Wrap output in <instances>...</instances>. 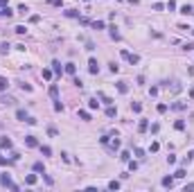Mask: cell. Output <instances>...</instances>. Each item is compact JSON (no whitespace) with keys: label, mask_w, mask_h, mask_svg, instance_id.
I'll return each instance as SVG.
<instances>
[{"label":"cell","mask_w":194,"mask_h":192,"mask_svg":"<svg viewBox=\"0 0 194 192\" xmlns=\"http://www.w3.org/2000/svg\"><path fill=\"white\" fill-rule=\"evenodd\" d=\"M120 54H122V57H124V59H127V61H129L131 66H133V64H140V57H138V54H129L127 50H122Z\"/></svg>","instance_id":"cell-1"},{"label":"cell","mask_w":194,"mask_h":192,"mask_svg":"<svg viewBox=\"0 0 194 192\" xmlns=\"http://www.w3.org/2000/svg\"><path fill=\"white\" fill-rule=\"evenodd\" d=\"M88 72H90V75H97V72H99V64H97V59H90V61H88Z\"/></svg>","instance_id":"cell-2"},{"label":"cell","mask_w":194,"mask_h":192,"mask_svg":"<svg viewBox=\"0 0 194 192\" xmlns=\"http://www.w3.org/2000/svg\"><path fill=\"white\" fill-rule=\"evenodd\" d=\"M0 183H2V185H5V188H11V185H14V183H11V176H9V174H7V172H5V174H2V176H0Z\"/></svg>","instance_id":"cell-3"},{"label":"cell","mask_w":194,"mask_h":192,"mask_svg":"<svg viewBox=\"0 0 194 192\" xmlns=\"http://www.w3.org/2000/svg\"><path fill=\"white\" fill-rule=\"evenodd\" d=\"M0 104H7V106H11V104H16V99L11 95H0Z\"/></svg>","instance_id":"cell-4"},{"label":"cell","mask_w":194,"mask_h":192,"mask_svg":"<svg viewBox=\"0 0 194 192\" xmlns=\"http://www.w3.org/2000/svg\"><path fill=\"white\" fill-rule=\"evenodd\" d=\"M0 147H2V149H11V138H7V136L0 138Z\"/></svg>","instance_id":"cell-5"},{"label":"cell","mask_w":194,"mask_h":192,"mask_svg":"<svg viewBox=\"0 0 194 192\" xmlns=\"http://www.w3.org/2000/svg\"><path fill=\"white\" fill-rule=\"evenodd\" d=\"M50 97H52L54 102L59 99V88H57V84H52V86H50Z\"/></svg>","instance_id":"cell-6"},{"label":"cell","mask_w":194,"mask_h":192,"mask_svg":"<svg viewBox=\"0 0 194 192\" xmlns=\"http://www.w3.org/2000/svg\"><path fill=\"white\" fill-rule=\"evenodd\" d=\"M147 129H149V122H147V120H140V122H138V131H140V133H145Z\"/></svg>","instance_id":"cell-7"},{"label":"cell","mask_w":194,"mask_h":192,"mask_svg":"<svg viewBox=\"0 0 194 192\" xmlns=\"http://www.w3.org/2000/svg\"><path fill=\"white\" fill-rule=\"evenodd\" d=\"M77 115H79L84 122H88V120H90V113H88V111H84V109H81V111H77Z\"/></svg>","instance_id":"cell-8"},{"label":"cell","mask_w":194,"mask_h":192,"mask_svg":"<svg viewBox=\"0 0 194 192\" xmlns=\"http://www.w3.org/2000/svg\"><path fill=\"white\" fill-rule=\"evenodd\" d=\"M52 66H54V68H52V72H54V75H61V72H63V68H61L59 61H52Z\"/></svg>","instance_id":"cell-9"},{"label":"cell","mask_w":194,"mask_h":192,"mask_svg":"<svg viewBox=\"0 0 194 192\" xmlns=\"http://www.w3.org/2000/svg\"><path fill=\"white\" fill-rule=\"evenodd\" d=\"M63 70L68 72V75H75V72H77V66H75V64H65Z\"/></svg>","instance_id":"cell-10"},{"label":"cell","mask_w":194,"mask_h":192,"mask_svg":"<svg viewBox=\"0 0 194 192\" xmlns=\"http://www.w3.org/2000/svg\"><path fill=\"white\" fill-rule=\"evenodd\" d=\"M25 142H27V147H36V145H38L34 136H25Z\"/></svg>","instance_id":"cell-11"},{"label":"cell","mask_w":194,"mask_h":192,"mask_svg":"<svg viewBox=\"0 0 194 192\" xmlns=\"http://www.w3.org/2000/svg\"><path fill=\"white\" fill-rule=\"evenodd\" d=\"M0 14H2L5 18H11V16H14V11H11L9 7H2V9H0Z\"/></svg>","instance_id":"cell-12"},{"label":"cell","mask_w":194,"mask_h":192,"mask_svg":"<svg viewBox=\"0 0 194 192\" xmlns=\"http://www.w3.org/2000/svg\"><path fill=\"white\" fill-rule=\"evenodd\" d=\"M65 16L68 18H79V11L77 9H65Z\"/></svg>","instance_id":"cell-13"},{"label":"cell","mask_w":194,"mask_h":192,"mask_svg":"<svg viewBox=\"0 0 194 192\" xmlns=\"http://www.w3.org/2000/svg\"><path fill=\"white\" fill-rule=\"evenodd\" d=\"M117 91H120V93H129V86H127V81H117Z\"/></svg>","instance_id":"cell-14"},{"label":"cell","mask_w":194,"mask_h":192,"mask_svg":"<svg viewBox=\"0 0 194 192\" xmlns=\"http://www.w3.org/2000/svg\"><path fill=\"white\" fill-rule=\"evenodd\" d=\"M160 183L165 185V188H172V185H174V179H172V176H165V179H162Z\"/></svg>","instance_id":"cell-15"},{"label":"cell","mask_w":194,"mask_h":192,"mask_svg":"<svg viewBox=\"0 0 194 192\" xmlns=\"http://www.w3.org/2000/svg\"><path fill=\"white\" fill-rule=\"evenodd\" d=\"M25 183H27V185H34V183H36V174H27V176H25Z\"/></svg>","instance_id":"cell-16"},{"label":"cell","mask_w":194,"mask_h":192,"mask_svg":"<svg viewBox=\"0 0 194 192\" xmlns=\"http://www.w3.org/2000/svg\"><path fill=\"white\" fill-rule=\"evenodd\" d=\"M181 14L190 16V14H192V5H183V7H181Z\"/></svg>","instance_id":"cell-17"},{"label":"cell","mask_w":194,"mask_h":192,"mask_svg":"<svg viewBox=\"0 0 194 192\" xmlns=\"http://www.w3.org/2000/svg\"><path fill=\"white\" fill-rule=\"evenodd\" d=\"M16 118H18V120H23V122H25V120H27V113H25V111H23V109H18V111H16Z\"/></svg>","instance_id":"cell-18"},{"label":"cell","mask_w":194,"mask_h":192,"mask_svg":"<svg viewBox=\"0 0 194 192\" xmlns=\"http://www.w3.org/2000/svg\"><path fill=\"white\" fill-rule=\"evenodd\" d=\"M9 88V81H7V77H0V91H7Z\"/></svg>","instance_id":"cell-19"},{"label":"cell","mask_w":194,"mask_h":192,"mask_svg":"<svg viewBox=\"0 0 194 192\" xmlns=\"http://www.w3.org/2000/svg\"><path fill=\"white\" fill-rule=\"evenodd\" d=\"M174 129H176V131H183V129H185V122H183V120H176V122H174Z\"/></svg>","instance_id":"cell-20"},{"label":"cell","mask_w":194,"mask_h":192,"mask_svg":"<svg viewBox=\"0 0 194 192\" xmlns=\"http://www.w3.org/2000/svg\"><path fill=\"white\" fill-rule=\"evenodd\" d=\"M172 109H174V111H183V109H185V104H183V102H174V104H172Z\"/></svg>","instance_id":"cell-21"},{"label":"cell","mask_w":194,"mask_h":192,"mask_svg":"<svg viewBox=\"0 0 194 192\" xmlns=\"http://www.w3.org/2000/svg\"><path fill=\"white\" fill-rule=\"evenodd\" d=\"M104 27H106L104 21H95V23H93V30H104Z\"/></svg>","instance_id":"cell-22"},{"label":"cell","mask_w":194,"mask_h":192,"mask_svg":"<svg viewBox=\"0 0 194 192\" xmlns=\"http://www.w3.org/2000/svg\"><path fill=\"white\" fill-rule=\"evenodd\" d=\"M111 38H113V41H120V32H117L115 27H111Z\"/></svg>","instance_id":"cell-23"},{"label":"cell","mask_w":194,"mask_h":192,"mask_svg":"<svg viewBox=\"0 0 194 192\" xmlns=\"http://www.w3.org/2000/svg\"><path fill=\"white\" fill-rule=\"evenodd\" d=\"M99 106V102H97V97H93V99H88V109H97Z\"/></svg>","instance_id":"cell-24"},{"label":"cell","mask_w":194,"mask_h":192,"mask_svg":"<svg viewBox=\"0 0 194 192\" xmlns=\"http://www.w3.org/2000/svg\"><path fill=\"white\" fill-rule=\"evenodd\" d=\"M172 93H181V84L178 81H172Z\"/></svg>","instance_id":"cell-25"},{"label":"cell","mask_w":194,"mask_h":192,"mask_svg":"<svg viewBox=\"0 0 194 192\" xmlns=\"http://www.w3.org/2000/svg\"><path fill=\"white\" fill-rule=\"evenodd\" d=\"M131 109H133V113H140V111H142V104L135 102V104H131Z\"/></svg>","instance_id":"cell-26"},{"label":"cell","mask_w":194,"mask_h":192,"mask_svg":"<svg viewBox=\"0 0 194 192\" xmlns=\"http://www.w3.org/2000/svg\"><path fill=\"white\" fill-rule=\"evenodd\" d=\"M120 188V181H108V190H117Z\"/></svg>","instance_id":"cell-27"},{"label":"cell","mask_w":194,"mask_h":192,"mask_svg":"<svg viewBox=\"0 0 194 192\" xmlns=\"http://www.w3.org/2000/svg\"><path fill=\"white\" fill-rule=\"evenodd\" d=\"M14 32H16V34H25L27 30H25V25H16V27H14Z\"/></svg>","instance_id":"cell-28"},{"label":"cell","mask_w":194,"mask_h":192,"mask_svg":"<svg viewBox=\"0 0 194 192\" xmlns=\"http://www.w3.org/2000/svg\"><path fill=\"white\" fill-rule=\"evenodd\" d=\"M120 158L124 160V163H129V158H131V154H129V152H127V149H124V152H122V154H120Z\"/></svg>","instance_id":"cell-29"},{"label":"cell","mask_w":194,"mask_h":192,"mask_svg":"<svg viewBox=\"0 0 194 192\" xmlns=\"http://www.w3.org/2000/svg\"><path fill=\"white\" fill-rule=\"evenodd\" d=\"M43 79H52V70H48V68H43Z\"/></svg>","instance_id":"cell-30"},{"label":"cell","mask_w":194,"mask_h":192,"mask_svg":"<svg viewBox=\"0 0 194 192\" xmlns=\"http://www.w3.org/2000/svg\"><path fill=\"white\" fill-rule=\"evenodd\" d=\"M115 113H117V111H115L113 106H108V109H106V115H108V118H115Z\"/></svg>","instance_id":"cell-31"},{"label":"cell","mask_w":194,"mask_h":192,"mask_svg":"<svg viewBox=\"0 0 194 192\" xmlns=\"http://www.w3.org/2000/svg\"><path fill=\"white\" fill-rule=\"evenodd\" d=\"M158 149H160V145H158V142H151V147H149V152H151V154H156Z\"/></svg>","instance_id":"cell-32"},{"label":"cell","mask_w":194,"mask_h":192,"mask_svg":"<svg viewBox=\"0 0 194 192\" xmlns=\"http://www.w3.org/2000/svg\"><path fill=\"white\" fill-rule=\"evenodd\" d=\"M185 174H187V172H185V169H183V167H181V169H176V174H174V176H176V179H183V176H185Z\"/></svg>","instance_id":"cell-33"},{"label":"cell","mask_w":194,"mask_h":192,"mask_svg":"<svg viewBox=\"0 0 194 192\" xmlns=\"http://www.w3.org/2000/svg\"><path fill=\"white\" fill-rule=\"evenodd\" d=\"M167 9L174 11V9H176V0H169V2H167Z\"/></svg>","instance_id":"cell-34"},{"label":"cell","mask_w":194,"mask_h":192,"mask_svg":"<svg viewBox=\"0 0 194 192\" xmlns=\"http://www.w3.org/2000/svg\"><path fill=\"white\" fill-rule=\"evenodd\" d=\"M41 152H43V156H50V154H52V149H50L48 145H45V147H41Z\"/></svg>","instance_id":"cell-35"},{"label":"cell","mask_w":194,"mask_h":192,"mask_svg":"<svg viewBox=\"0 0 194 192\" xmlns=\"http://www.w3.org/2000/svg\"><path fill=\"white\" fill-rule=\"evenodd\" d=\"M183 50H185V52H192V50H194V43H185V45H183Z\"/></svg>","instance_id":"cell-36"},{"label":"cell","mask_w":194,"mask_h":192,"mask_svg":"<svg viewBox=\"0 0 194 192\" xmlns=\"http://www.w3.org/2000/svg\"><path fill=\"white\" fill-rule=\"evenodd\" d=\"M117 147H120V140H117V138H115V140H111V149H117Z\"/></svg>","instance_id":"cell-37"},{"label":"cell","mask_w":194,"mask_h":192,"mask_svg":"<svg viewBox=\"0 0 194 192\" xmlns=\"http://www.w3.org/2000/svg\"><path fill=\"white\" fill-rule=\"evenodd\" d=\"M34 169H36V172H45V169H43V163H34Z\"/></svg>","instance_id":"cell-38"},{"label":"cell","mask_w":194,"mask_h":192,"mask_svg":"<svg viewBox=\"0 0 194 192\" xmlns=\"http://www.w3.org/2000/svg\"><path fill=\"white\" fill-rule=\"evenodd\" d=\"M108 68H111V72H117V70H120V66H117V64H108Z\"/></svg>","instance_id":"cell-39"},{"label":"cell","mask_w":194,"mask_h":192,"mask_svg":"<svg viewBox=\"0 0 194 192\" xmlns=\"http://www.w3.org/2000/svg\"><path fill=\"white\" fill-rule=\"evenodd\" d=\"M48 133H50V136H57L59 131H57V127H48Z\"/></svg>","instance_id":"cell-40"},{"label":"cell","mask_w":194,"mask_h":192,"mask_svg":"<svg viewBox=\"0 0 194 192\" xmlns=\"http://www.w3.org/2000/svg\"><path fill=\"white\" fill-rule=\"evenodd\" d=\"M7 50H9V45H7V43H2V45H0V52H2V54H7Z\"/></svg>","instance_id":"cell-41"},{"label":"cell","mask_w":194,"mask_h":192,"mask_svg":"<svg viewBox=\"0 0 194 192\" xmlns=\"http://www.w3.org/2000/svg\"><path fill=\"white\" fill-rule=\"evenodd\" d=\"M20 88H23V91H27V93H32V86H30V84H20Z\"/></svg>","instance_id":"cell-42"},{"label":"cell","mask_w":194,"mask_h":192,"mask_svg":"<svg viewBox=\"0 0 194 192\" xmlns=\"http://www.w3.org/2000/svg\"><path fill=\"white\" fill-rule=\"evenodd\" d=\"M54 111H63V104H61L59 99H57V104H54Z\"/></svg>","instance_id":"cell-43"},{"label":"cell","mask_w":194,"mask_h":192,"mask_svg":"<svg viewBox=\"0 0 194 192\" xmlns=\"http://www.w3.org/2000/svg\"><path fill=\"white\" fill-rule=\"evenodd\" d=\"M135 156H140V158H145V149H140V147H138V149H135Z\"/></svg>","instance_id":"cell-44"},{"label":"cell","mask_w":194,"mask_h":192,"mask_svg":"<svg viewBox=\"0 0 194 192\" xmlns=\"http://www.w3.org/2000/svg\"><path fill=\"white\" fill-rule=\"evenodd\" d=\"M167 111V104H158V113H165Z\"/></svg>","instance_id":"cell-45"},{"label":"cell","mask_w":194,"mask_h":192,"mask_svg":"<svg viewBox=\"0 0 194 192\" xmlns=\"http://www.w3.org/2000/svg\"><path fill=\"white\" fill-rule=\"evenodd\" d=\"M167 163H169V165H174V163H176V156H172V154H169V156H167Z\"/></svg>","instance_id":"cell-46"},{"label":"cell","mask_w":194,"mask_h":192,"mask_svg":"<svg viewBox=\"0 0 194 192\" xmlns=\"http://www.w3.org/2000/svg\"><path fill=\"white\" fill-rule=\"evenodd\" d=\"M0 165H9V160L5 158V156H0Z\"/></svg>","instance_id":"cell-47"},{"label":"cell","mask_w":194,"mask_h":192,"mask_svg":"<svg viewBox=\"0 0 194 192\" xmlns=\"http://www.w3.org/2000/svg\"><path fill=\"white\" fill-rule=\"evenodd\" d=\"M187 190H194V183H187V185H185V192Z\"/></svg>","instance_id":"cell-48"},{"label":"cell","mask_w":194,"mask_h":192,"mask_svg":"<svg viewBox=\"0 0 194 192\" xmlns=\"http://www.w3.org/2000/svg\"><path fill=\"white\" fill-rule=\"evenodd\" d=\"M187 160H194V149L190 152V154H187Z\"/></svg>","instance_id":"cell-49"},{"label":"cell","mask_w":194,"mask_h":192,"mask_svg":"<svg viewBox=\"0 0 194 192\" xmlns=\"http://www.w3.org/2000/svg\"><path fill=\"white\" fill-rule=\"evenodd\" d=\"M2 7H7V0H0V9H2Z\"/></svg>","instance_id":"cell-50"},{"label":"cell","mask_w":194,"mask_h":192,"mask_svg":"<svg viewBox=\"0 0 194 192\" xmlns=\"http://www.w3.org/2000/svg\"><path fill=\"white\" fill-rule=\"evenodd\" d=\"M190 99H194V88H192V91H190Z\"/></svg>","instance_id":"cell-51"},{"label":"cell","mask_w":194,"mask_h":192,"mask_svg":"<svg viewBox=\"0 0 194 192\" xmlns=\"http://www.w3.org/2000/svg\"><path fill=\"white\" fill-rule=\"evenodd\" d=\"M84 2H88V0H84Z\"/></svg>","instance_id":"cell-52"}]
</instances>
